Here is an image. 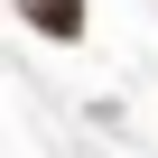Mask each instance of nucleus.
<instances>
[{"label": "nucleus", "instance_id": "nucleus-1", "mask_svg": "<svg viewBox=\"0 0 158 158\" xmlns=\"http://www.w3.org/2000/svg\"><path fill=\"white\" fill-rule=\"evenodd\" d=\"M19 19L37 37H84V0H19Z\"/></svg>", "mask_w": 158, "mask_h": 158}]
</instances>
